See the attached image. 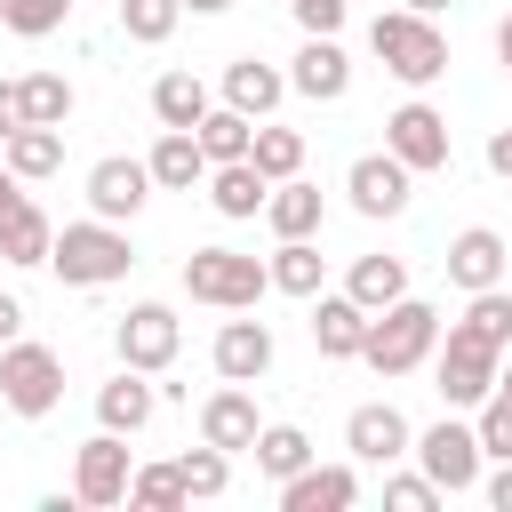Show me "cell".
Instances as JSON below:
<instances>
[{"label":"cell","mask_w":512,"mask_h":512,"mask_svg":"<svg viewBox=\"0 0 512 512\" xmlns=\"http://www.w3.org/2000/svg\"><path fill=\"white\" fill-rule=\"evenodd\" d=\"M368 48H376V64H384L392 80H408V88H432V80L448 72V32H440L432 16H416V8H384V16L368 24Z\"/></svg>","instance_id":"6da1fadb"},{"label":"cell","mask_w":512,"mask_h":512,"mask_svg":"<svg viewBox=\"0 0 512 512\" xmlns=\"http://www.w3.org/2000/svg\"><path fill=\"white\" fill-rule=\"evenodd\" d=\"M48 264H56L64 288H112V280H128L136 248H128V232H120L112 216H88V224H64V232H56Z\"/></svg>","instance_id":"7a4b0ae2"},{"label":"cell","mask_w":512,"mask_h":512,"mask_svg":"<svg viewBox=\"0 0 512 512\" xmlns=\"http://www.w3.org/2000/svg\"><path fill=\"white\" fill-rule=\"evenodd\" d=\"M432 352H440V312H432L424 296L384 304V312L368 320V344H360V360H368L376 376H408V368H424Z\"/></svg>","instance_id":"3957f363"},{"label":"cell","mask_w":512,"mask_h":512,"mask_svg":"<svg viewBox=\"0 0 512 512\" xmlns=\"http://www.w3.org/2000/svg\"><path fill=\"white\" fill-rule=\"evenodd\" d=\"M264 288H272V264H264V256H240V248H192V256H184V296H192V304L256 312Z\"/></svg>","instance_id":"277c9868"},{"label":"cell","mask_w":512,"mask_h":512,"mask_svg":"<svg viewBox=\"0 0 512 512\" xmlns=\"http://www.w3.org/2000/svg\"><path fill=\"white\" fill-rule=\"evenodd\" d=\"M496 384H504V344H488L480 328L448 320V344H440V400H448V408H480Z\"/></svg>","instance_id":"5b68a950"},{"label":"cell","mask_w":512,"mask_h":512,"mask_svg":"<svg viewBox=\"0 0 512 512\" xmlns=\"http://www.w3.org/2000/svg\"><path fill=\"white\" fill-rule=\"evenodd\" d=\"M0 400L16 408V416H48L56 400H64V360L48 352V344H0Z\"/></svg>","instance_id":"8992f818"},{"label":"cell","mask_w":512,"mask_h":512,"mask_svg":"<svg viewBox=\"0 0 512 512\" xmlns=\"http://www.w3.org/2000/svg\"><path fill=\"white\" fill-rule=\"evenodd\" d=\"M416 464L440 480V496H464V488H480V424H456V416H440L432 432H416Z\"/></svg>","instance_id":"52a82bcc"},{"label":"cell","mask_w":512,"mask_h":512,"mask_svg":"<svg viewBox=\"0 0 512 512\" xmlns=\"http://www.w3.org/2000/svg\"><path fill=\"white\" fill-rule=\"evenodd\" d=\"M176 344H184V328H176V312H168V304H128V312H120V328H112L120 368H144V376H160V368L176 360Z\"/></svg>","instance_id":"ba28073f"},{"label":"cell","mask_w":512,"mask_h":512,"mask_svg":"<svg viewBox=\"0 0 512 512\" xmlns=\"http://www.w3.org/2000/svg\"><path fill=\"white\" fill-rule=\"evenodd\" d=\"M344 448H352L360 464H400V456H416V432H408V416H400L392 400H360V408L344 416Z\"/></svg>","instance_id":"9c48e42d"},{"label":"cell","mask_w":512,"mask_h":512,"mask_svg":"<svg viewBox=\"0 0 512 512\" xmlns=\"http://www.w3.org/2000/svg\"><path fill=\"white\" fill-rule=\"evenodd\" d=\"M128 480H136V464H128L120 432L80 440V456H72V496L80 504H128Z\"/></svg>","instance_id":"30bf717a"},{"label":"cell","mask_w":512,"mask_h":512,"mask_svg":"<svg viewBox=\"0 0 512 512\" xmlns=\"http://www.w3.org/2000/svg\"><path fill=\"white\" fill-rule=\"evenodd\" d=\"M408 184H416V168H408L400 152H360L352 176H344V192H352L360 216H400V208H408Z\"/></svg>","instance_id":"8fae6325"},{"label":"cell","mask_w":512,"mask_h":512,"mask_svg":"<svg viewBox=\"0 0 512 512\" xmlns=\"http://www.w3.org/2000/svg\"><path fill=\"white\" fill-rule=\"evenodd\" d=\"M384 152H400L416 176H432V168H448V120L432 104H400L384 120Z\"/></svg>","instance_id":"7c38bea8"},{"label":"cell","mask_w":512,"mask_h":512,"mask_svg":"<svg viewBox=\"0 0 512 512\" xmlns=\"http://www.w3.org/2000/svg\"><path fill=\"white\" fill-rule=\"evenodd\" d=\"M144 200H152V160H128V152H112V160H96V168H88V208H96V216L128 224Z\"/></svg>","instance_id":"4fadbf2b"},{"label":"cell","mask_w":512,"mask_h":512,"mask_svg":"<svg viewBox=\"0 0 512 512\" xmlns=\"http://www.w3.org/2000/svg\"><path fill=\"white\" fill-rule=\"evenodd\" d=\"M504 256H512V248H504V232L472 224V232H456V240H448V256H440V264H448V280H456L464 296H480V288H504Z\"/></svg>","instance_id":"5bb4252c"},{"label":"cell","mask_w":512,"mask_h":512,"mask_svg":"<svg viewBox=\"0 0 512 512\" xmlns=\"http://www.w3.org/2000/svg\"><path fill=\"white\" fill-rule=\"evenodd\" d=\"M352 504H360L352 464H304L296 480H280V512H352Z\"/></svg>","instance_id":"9a60e30c"},{"label":"cell","mask_w":512,"mask_h":512,"mask_svg":"<svg viewBox=\"0 0 512 512\" xmlns=\"http://www.w3.org/2000/svg\"><path fill=\"white\" fill-rule=\"evenodd\" d=\"M288 88L296 96H312V104H336L344 88H352V56L336 48V32L320 40V32H304V48H296V72H288Z\"/></svg>","instance_id":"2e32d148"},{"label":"cell","mask_w":512,"mask_h":512,"mask_svg":"<svg viewBox=\"0 0 512 512\" xmlns=\"http://www.w3.org/2000/svg\"><path fill=\"white\" fill-rule=\"evenodd\" d=\"M208 360H216L224 384H256V376L272 368V328H264V320H224L216 344H208Z\"/></svg>","instance_id":"e0dca14e"},{"label":"cell","mask_w":512,"mask_h":512,"mask_svg":"<svg viewBox=\"0 0 512 512\" xmlns=\"http://www.w3.org/2000/svg\"><path fill=\"white\" fill-rule=\"evenodd\" d=\"M368 304H352V296H320L312 304V344H320V360H360V344H368Z\"/></svg>","instance_id":"ac0fdd59"},{"label":"cell","mask_w":512,"mask_h":512,"mask_svg":"<svg viewBox=\"0 0 512 512\" xmlns=\"http://www.w3.org/2000/svg\"><path fill=\"white\" fill-rule=\"evenodd\" d=\"M256 392L248 384H224V392H208L200 400V440H216V448H256Z\"/></svg>","instance_id":"d6986e66"},{"label":"cell","mask_w":512,"mask_h":512,"mask_svg":"<svg viewBox=\"0 0 512 512\" xmlns=\"http://www.w3.org/2000/svg\"><path fill=\"white\" fill-rule=\"evenodd\" d=\"M208 200H216V216H264V200H272V176L256 168V160H224V168H208Z\"/></svg>","instance_id":"ffe728a7"},{"label":"cell","mask_w":512,"mask_h":512,"mask_svg":"<svg viewBox=\"0 0 512 512\" xmlns=\"http://www.w3.org/2000/svg\"><path fill=\"white\" fill-rule=\"evenodd\" d=\"M280 96H288V72H272L264 56H232L224 64V104H240L248 120H264Z\"/></svg>","instance_id":"44dd1931"},{"label":"cell","mask_w":512,"mask_h":512,"mask_svg":"<svg viewBox=\"0 0 512 512\" xmlns=\"http://www.w3.org/2000/svg\"><path fill=\"white\" fill-rule=\"evenodd\" d=\"M152 184H160V192H192V184H208V152H200L192 128H160V144H152Z\"/></svg>","instance_id":"7402d4cb"},{"label":"cell","mask_w":512,"mask_h":512,"mask_svg":"<svg viewBox=\"0 0 512 512\" xmlns=\"http://www.w3.org/2000/svg\"><path fill=\"white\" fill-rule=\"evenodd\" d=\"M96 424H104V432H144V424H152V384H144V368H120L112 384H96Z\"/></svg>","instance_id":"603a6c76"},{"label":"cell","mask_w":512,"mask_h":512,"mask_svg":"<svg viewBox=\"0 0 512 512\" xmlns=\"http://www.w3.org/2000/svg\"><path fill=\"white\" fill-rule=\"evenodd\" d=\"M264 224H272L280 240H312V232H320V184H304V176L272 184V200H264Z\"/></svg>","instance_id":"cb8c5ba5"},{"label":"cell","mask_w":512,"mask_h":512,"mask_svg":"<svg viewBox=\"0 0 512 512\" xmlns=\"http://www.w3.org/2000/svg\"><path fill=\"white\" fill-rule=\"evenodd\" d=\"M152 112H160V128H200L208 120V80L200 72H160L152 80Z\"/></svg>","instance_id":"d4e9b609"},{"label":"cell","mask_w":512,"mask_h":512,"mask_svg":"<svg viewBox=\"0 0 512 512\" xmlns=\"http://www.w3.org/2000/svg\"><path fill=\"white\" fill-rule=\"evenodd\" d=\"M192 136H200L208 168H224V160H248V144H256V120H248L240 104H208V120H200Z\"/></svg>","instance_id":"484cf974"},{"label":"cell","mask_w":512,"mask_h":512,"mask_svg":"<svg viewBox=\"0 0 512 512\" xmlns=\"http://www.w3.org/2000/svg\"><path fill=\"white\" fill-rule=\"evenodd\" d=\"M0 168H16L24 184H32V176H56V168H64V128H40V120L16 128V136L0 144Z\"/></svg>","instance_id":"4316f807"},{"label":"cell","mask_w":512,"mask_h":512,"mask_svg":"<svg viewBox=\"0 0 512 512\" xmlns=\"http://www.w3.org/2000/svg\"><path fill=\"white\" fill-rule=\"evenodd\" d=\"M344 296L368 304V312H384V304L408 296V264H400V256H360V264L344 272Z\"/></svg>","instance_id":"83f0119b"},{"label":"cell","mask_w":512,"mask_h":512,"mask_svg":"<svg viewBox=\"0 0 512 512\" xmlns=\"http://www.w3.org/2000/svg\"><path fill=\"white\" fill-rule=\"evenodd\" d=\"M48 248H56V224H48L32 200H16V208L0 216V256H8V264H48Z\"/></svg>","instance_id":"f1b7e54d"},{"label":"cell","mask_w":512,"mask_h":512,"mask_svg":"<svg viewBox=\"0 0 512 512\" xmlns=\"http://www.w3.org/2000/svg\"><path fill=\"white\" fill-rule=\"evenodd\" d=\"M312 464V440L296 432V424H264L256 432V472H272V480H296Z\"/></svg>","instance_id":"f546056e"},{"label":"cell","mask_w":512,"mask_h":512,"mask_svg":"<svg viewBox=\"0 0 512 512\" xmlns=\"http://www.w3.org/2000/svg\"><path fill=\"white\" fill-rule=\"evenodd\" d=\"M176 472H184V496H224L232 488V448H216V440H200V448H184L176 456Z\"/></svg>","instance_id":"4dcf8cb0"},{"label":"cell","mask_w":512,"mask_h":512,"mask_svg":"<svg viewBox=\"0 0 512 512\" xmlns=\"http://www.w3.org/2000/svg\"><path fill=\"white\" fill-rule=\"evenodd\" d=\"M248 160H256L272 184H288V176L304 168V136H296V128H272V120H256V144H248Z\"/></svg>","instance_id":"1f68e13d"},{"label":"cell","mask_w":512,"mask_h":512,"mask_svg":"<svg viewBox=\"0 0 512 512\" xmlns=\"http://www.w3.org/2000/svg\"><path fill=\"white\" fill-rule=\"evenodd\" d=\"M24 120L64 128V120H72V80H64V72H24Z\"/></svg>","instance_id":"d6a6232c"},{"label":"cell","mask_w":512,"mask_h":512,"mask_svg":"<svg viewBox=\"0 0 512 512\" xmlns=\"http://www.w3.org/2000/svg\"><path fill=\"white\" fill-rule=\"evenodd\" d=\"M272 288L320 296V248H312V240H280V248H272Z\"/></svg>","instance_id":"836d02e7"},{"label":"cell","mask_w":512,"mask_h":512,"mask_svg":"<svg viewBox=\"0 0 512 512\" xmlns=\"http://www.w3.org/2000/svg\"><path fill=\"white\" fill-rule=\"evenodd\" d=\"M176 16H184V0H120V32L136 48H160L176 32Z\"/></svg>","instance_id":"e575fe53"},{"label":"cell","mask_w":512,"mask_h":512,"mask_svg":"<svg viewBox=\"0 0 512 512\" xmlns=\"http://www.w3.org/2000/svg\"><path fill=\"white\" fill-rule=\"evenodd\" d=\"M64 16H72V0H0V24H8L16 40H48Z\"/></svg>","instance_id":"d590c367"},{"label":"cell","mask_w":512,"mask_h":512,"mask_svg":"<svg viewBox=\"0 0 512 512\" xmlns=\"http://www.w3.org/2000/svg\"><path fill=\"white\" fill-rule=\"evenodd\" d=\"M128 504H192V496H184V472H176V464H136Z\"/></svg>","instance_id":"8d00e7d4"},{"label":"cell","mask_w":512,"mask_h":512,"mask_svg":"<svg viewBox=\"0 0 512 512\" xmlns=\"http://www.w3.org/2000/svg\"><path fill=\"white\" fill-rule=\"evenodd\" d=\"M480 456H496V464L512 456V392H504V384L480 400Z\"/></svg>","instance_id":"74e56055"},{"label":"cell","mask_w":512,"mask_h":512,"mask_svg":"<svg viewBox=\"0 0 512 512\" xmlns=\"http://www.w3.org/2000/svg\"><path fill=\"white\" fill-rule=\"evenodd\" d=\"M384 504L392 512H432L440 504V480L432 472H400V480H384Z\"/></svg>","instance_id":"f35d334b"},{"label":"cell","mask_w":512,"mask_h":512,"mask_svg":"<svg viewBox=\"0 0 512 512\" xmlns=\"http://www.w3.org/2000/svg\"><path fill=\"white\" fill-rule=\"evenodd\" d=\"M344 8H352V0H288V16H296L304 32H320V40L344 24Z\"/></svg>","instance_id":"ab89813d"},{"label":"cell","mask_w":512,"mask_h":512,"mask_svg":"<svg viewBox=\"0 0 512 512\" xmlns=\"http://www.w3.org/2000/svg\"><path fill=\"white\" fill-rule=\"evenodd\" d=\"M16 128H32V120H24V80H0V144H8Z\"/></svg>","instance_id":"60d3db41"},{"label":"cell","mask_w":512,"mask_h":512,"mask_svg":"<svg viewBox=\"0 0 512 512\" xmlns=\"http://www.w3.org/2000/svg\"><path fill=\"white\" fill-rule=\"evenodd\" d=\"M488 168L512 184V128H496V136H488Z\"/></svg>","instance_id":"b9f144b4"},{"label":"cell","mask_w":512,"mask_h":512,"mask_svg":"<svg viewBox=\"0 0 512 512\" xmlns=\"http://www.w3.org/2000/svg\"><path fill=\"white\" fill-rule=\"evenodd\" d=\"M488 504H496V512H512V456L488 472Z\"/></svg>","instance_id":"7bdbcfd3"},{"label":"cell","mask_w":512,"mask_h":512,"mask_svg":"<svg viewBox=\"0 0 512 512\" xmlns=\"http://www.w3.org/2000/svg\"><path fill=\"white\" fill-rule=\"evenodd\" d=\"M16 336H24V304L0 288V344H16Z\"/></svg>","instance_id":"ee69618b"},{"label":"cell","mask_w":512,"mask_h":512,"mask_svg":"<svg viewBox=\"0 0 512 512\" xmlns=\"http://www.w3.org/2000/svg\"><path fill=\"white\" fill-rule=\"evenodd\" d=\"M16 184H24V176H16V168H0V216H8V208H16V200H24V192H16Z\"/></svg>","instance_id":"f6af8a7d"},{"label":"cell","mask_w":512,"mask_h":512,"mask_svg":"<svg viewBox=\"0 0 512 512\" xmlns=\"http://www.w3.org/2000/svg\"><path fill=\"white\" fill-rule=\"evenodd\" d=\"M496 56H504V72H512V16L496 24Z\"/></svg>","instance_id":"bcb514c9"},{"label":"cell","mask_w":512,"mask_h":512,"mask_svg":"<svg viewBox=\"0 0 512 512\" xmlns=\"http://www.w3.org/2000/svg\"><path fill=\"white\" fill-rule=\"evenodd\" d=\"M184 8H192V16H224L232 0H184Z\"/></svg>","instance_id":"7dc6e473"},{"label":"cell","mask_w":512,"mask_h":512,"mask_svg":"<svg viewBox=\"0 0 512 512\" xmlns=\"http://www.w3.org/2000/svg\"><path fill=\"white\" fill-rule=\"evenodd\" d=\"M400 8H416V16H440V8H456V0H400Z\"/></svg>","instance_id":"c3c4849f"},{"label":"cell","mask_w":512,"mask_h":512,"mask_svg":"<svg viewBox=\"0 0 512 512\" xmlns=\"http://www.w3.org/2000/svg\"><path fill=\"white\" fill-rule=\"evenodd\" d=\"M504 392H512V368H504Z\"/></svg>","instance_id":"681fc988"}]
</instances>
